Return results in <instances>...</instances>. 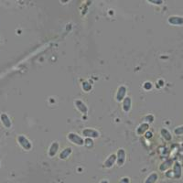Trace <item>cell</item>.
Wrapping results in <instances>:
<instances>
[{
	"label": "cell",
	"mask_w": 183,
	"mask_h": 183,
	"mask_svg": "<svg viewBox=\"0 0 183 183\" xmlns=\"http://www.w3.org/2000/svg\"><path fill=\"white\" fill-rule=\"evenodd\" d=\"M67 138L69 141H71L72 143H73L74 145L76 146H81L84 145V140L83 138L81 137V136H79L78 134L76 133H73V132H71L67 135Z\"/></svg>",
	"instance_id": "obj_1"
},
{
	"label": "cell",
	"mask_w": 183,
	"mask_h": 183,
	"mask_svg": "<svg viewBox=\"0 0 183 183\" xmlns=\"http://www.w3.org/2000/svg\"><path fill=\"white\" fill-rule=\"evenodd\" d=\"M17 139H18V142L20 144V146L24 150L28 151V150H30L32 148V144H31V142L24 135H20Z\"/></svg>",
	"instance_id": "obj_2"
},
{
	"label": "cell",
	"mask_w": 183,
	"mask_h": 183,
	"mask_svg": "<svg viewBox=\"0 0 183 183\" xmlns=\"http://www.w3.org/2000/svg\"><path fill=\"white\" fill-rule=\"evenodd\" d=\"M82 136L87 138H98L100 137V133L94 128H85L82 130Z\"/></svg>",
	"instance_id": "obj_3"
},
{
	"label": "cell",
	"mask_w": 183,
	"mask_h": 183,
	"mask_svg": "<svg viewBox=\"0 0 183 183\" xmlns=\"http://www.w3.org/2000/svg\"><path fill=\"white\" fill-rule=\"evenodd\" d=\"M125 158H126V154L124 148H119L117 150V154H116V163L119 167L123 166L125 162Z\"/></svg>",
	"instance_id": "obj_4"
},
{
	"label": "cell",
	"mask_w": 183,
	"mask_h": 183,
	"mask_svg": "<svg viewBox=\"0 0 183 183\" xmlns=\"http://www.w3.org/2000/svg\"><path fill=\"white\" fill-rule=\"evenodd\" d=\"M126 87L124 86V85H121L118 87L117 89V92H116V95H115V99L117 102H123V100L125 98V94H126Z\"/></svg>",
	"instance_id": "obj_5"
},
{
	"label": "cell",
	"mask_w": 183,
	"mask_h": 183,
	"mask_svg": "<svg viewBox=\"0 0 183 183\" xmlns=\"http://www.w3.org/2000/svg\"><path fill=\"white\" fill-rule=\"evenodd\" d=\"M60 148V144L58 141H54V142L51 143V145L49 147V151H48V154L50 158H53L56 156V154L58 153V150Z\"/></svg>",
	"instance_id": "obj_6"
},
{
	"label": "cell",
	"mask_w": 183,
	"mask_h": 183,
	"mask_svg": "<svg viewBox=\"0 0 183 183\" xmlns=\"http://www.w3.org/2000/svg\"><path fill=\"white\" fill-rule=\"evenodd\" d=\"M173 175L175 179H181L182 175V167L180 162H176L173 167Z\"/></svg>",
	"instance_id": "obj_7"
},
{
	"label": "cell",
	"mask_w": 183,
	"mask_h": 183,
	"mask_svg": "<svg viewBox=\"0 0 183 183\" xmlns=\"http://www.w3.org/2000/svg\"><path fill=\"white\" fill-rule=\"evenodd\" d=\"M115 162H116V155L115 154H111L103 163V167L106 168H110L115 165Z\"/></svg>",
	"instance_id": "obj_8"
},
{
	"label": "cell",
	"mask_w": 183,
	"mask_h": 183,
	"mask_svg": "<svg viewBox=\"0 0 183 183\" xmlns=\"http://www.w3.org/2000/svg\"><path fill=\"white\" fill-rule=\"evenodd\" d=\"M0 120H1V123L2 124L6 127V128H10L12 126V122L9 118V116L5 114V113H2L1 115H0Z\"/></svg>",
	"instance_id": "obj_9"
},
{
	"label": "cell",
	"mask_w": 183,
	"mask_h": 183,
	"mask_svg": "<svg viewBox=\"0 0 183 183\" xmlns=\"http://www.w3.org/2000/svg\"><path fill=\"white\" fill-rule=\"evenodd\" d=\"M74 104H75L76 108L78 109V111H80L81 114L86 115L88 113V107H87V105L82 102V101H81V100H76L74 102Z\"/></svg>",
	"instance_id": "obj_10"
},
{
	"label": "cell",
	"mask_w": 183,
	"mask_h": 183,
	"mask_svg": "<svg viewBox=\"0 0 183 183\" xmlns=\"http://www.w3.org/2000/svg\"><path fill=\"white\" fill-rule=\"evenodd\" d=\"M168 23L174 26H181L183 25V18L178 16H171L168 18Z\"/></svg>",
	"instance_id": "obj_11"
},
{
	"label": "cell",
	"mask_w": 183,
	"mask_h": 183,
	"mask_svg": "<svg viewBox=\"0 0 183 183\" xmlns=\"http://www.w3.org/2000/svg\"><path fill=\"white\" fill-rule=\"evenodd\" d=\"M72 153V148L71 146H67V147H65L61 153H60L59 158H60V159H61V160H65V159H67L70 157V155Z\"/></svg>",
	"instance_id": "obj_12"
},
{
	"label": "cell",
	"mask_w": 183,
	"mask_h": 183,
	"mask_svg": "<svg viewBox=\"0 0 183 183\" xmlns=\"http://www.w3.org/2000/svg\"><path fill=\"white\" fill-rule=\"evenodd\" d=\"M131 106H132V100H131V98L130 97H125L124 100H123L122 102V107H123V110L124 111V112H129L130 110H131Z\"/></svg>",
	"instance_id": "obj_13"
},
{
	"label": "cell",
	"mask_w": 183,
	"mask_h": 183,
	"mask_svg": "<svg viewBox=\"0 0 183 183\" xmlns=\"http://www.w3.org/2000/svg\"><path fill=\"white\" fill-rule=\"evenodd\" d=\"M148 128H149V124L147 123H142L137 128V135H144L146 132L148 131Z\"/></svg>",
	"instance_id": "obj_14"
},
{
	"label": "cell",
	"mask_w": 183,
	"mask_h": 183,
	"mask_svg": "<svg viewBox=\"0 0 183 183\" xmlns=\"http://www.w3.org/2000/svg\"><path fill=\"white\" fill-rule=\"evenodd\" d=\"M160 134H161L162 137L166 140V141H170V140L172 139V136H171L170 132H169L168 129H166V128H162V129H161Z\"/></svg>",
	"instance_id": "obj_15"
},
{
	"label": "cell",
	"mask_w": 183,
	"mask_h": 183,
	"mask_svg": "<svg viewBox=\"0 0 183 183\" xmlns=\"http://www.w3.org/2000/svg\"><path fill=\"white\" fill-rule=\"evenodd\" d=\"M159 180V176L157 173H151L145 181V183H156Z\"/></svg>",
	"instance_id": "obj_16"
},
{
	"label": "cell",
	"mask_w": 183,
	"mask_h": 183,
	"mask_svg": "<svg viewBox=\"0 0 183 183\" xmlns=\"http://www.w3.org/2000/svg\"><path fill=\"white\" fill-rule=\"evenodd\" d=\"M171 164H172V160H168V161H165V162L162 163V164L160 165V167H159V169H160L161 171H165L167 168H168L171 166Z\"/></svg>",
	"instance_id": "obj_17"
},
{
	"label": "cell",
	"mask_w": 183,
	"mask_h": 183,
	"mask_svg": "<svg viewBox=\"0 0 183 183\" xmlns=\"http://www.w3.org/2000/svg\"><path fill=\"white\" fill-rule=\"evenodd\" d=\"M82 89H83V91H85V92H89V91H91V89H92V84L91 83H89V82H87V81H84V82H82Z\"/></svg>",
	"instance_id": "obj_18"
},
{
	"label": "cell",
	"mask_w": 183,
	"mask_h": 183,
	"mask_svg": "<svg viewBox=\"0 0 183 183\" xmlns=\"http://www.w3.org/2000/svg\"><path fill=\"white\" fill-rule=\"evenodd\" d=\"M174 133H175L177 136L183 135V125H181V126L176 127V128H175V130H174Z\"/></svg>",
	"instance_id": "obj_19"
},
{
	"label": "cell",
	"mask_w": 183,
	"mask_h": 183,
	"mask_svg": "<svg viewBox=\"0 0 183 183\" xmlns=\"http://www.w3.org/2000/svg\"><path fill=\"white\" fill-rule=\"evenodd\" d=\"M144 123H152L154 121V116L153 115H146V116H145L144 117Z\"/></svg>",
	"instance_id": "obj_20"
},
{
	"label": "cell",
	"mask_w": 183,
	"mask_h": 183,
	"mask_svg": "<svg viewBox=\"0 0 183 183\" xmlns=\"http://www.w3.org/2000/svg\"><path fill=\"white\" fill-rule=\"evenodd\" d=\"M84 145H85V146H88V147L93 146H94L93 139H91V138H86L85 141H84Z\"/></svg>",
	"instance_id": "obj_21"
},
{
	"label": "cell",
	"mask_w": 183,
	"mask_h": 183,
	"mask_svg": "<svg viewBox=\"0 0 183 183\" xmlns=\"http://www.w3.org/2000/svg\"><path fill=\"white\" fill-rule=\"evenodd\" d=\"M151 88H152V83H151V82H149V81L145 82V84H144V89H146V90H150Z\"/></svg>",
	"instance_id": "obj_22"
},
{
	"label": "cell",
	"mask_w": 183,
	"mask_h": 183,
	"mask_svg": "<svg viewBox=\"0 0 183 183\" xmlns=\"http://www.w3.org/2000/svg\"><path fill=\"white\" fill-rule=\"evenodd\" d=\"M150 3H153V4H155V5H161L163 3V1L161 0H159V1H156V0H150L149 1Z\"/></svg>",
	"instance_id": "obj_23"
},
{
	"label": "cell",
	"mask_w": 183,
	"mask_h": 183,
	"mask_svg": "<svg viewBox=\"0 0 183 183\" xmlns=\"http://www.w3.org/2000/svg\"><path fill=\"white\" fill-rule=\"evenodd\" d=\"M145 137H146V138H150V137H152V133H150V132H146V133H145Z\"/></svg>",
	"instance_id": "obj_24"
},
{
	"label": "cell",
	"mask_w": 183,
	"mask_h": 183,
	"mask_svg": "<svg viewBox=\"0 0 183 183\" xmlns=\"http://www.w3.org/2000/svg\"><path fill=\"white\" fill-rule=\"evenodd\" d=\"M120 183H129V179L128 178H124L121 180Z\"/></svg>",
	"instance_id": "obj_25"
},
{
	"label": "cell",
	"mask_w": 183,
	"mask_h": 183,
	"mask_svg": "<svg viewBox=\"0 0 183 183\" xmlns=\"http://www.w3.org/2000/svg\"><path fill=\"white\" fill-rule=\"evenodd\" d=\"M100 183H109V181H108L107 180H102V181H101Z\"/></svg>",
	"instance_id": "obj_26"
},
{
	"label": "cell",
	"mask_w": 183,
	"mask_h": 183,
	"mask_svg": "<svg viewBox=\"0 0 183 183\" xmlns=\"http://www.w3.org/2000/svg\"><path fill=\"white\" fill-rule=\"evenodd\" d=\"M0 166H1V163H0Z\"/></svg>",
	"instance_id": "obj_27"
}]
</instances>
